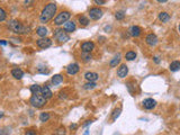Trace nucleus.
I'll return each mask as SVG.
<instances>
[{
	"mask_svg": "<svg viewBox=\"0 0 180 135\" xmlns=\"http://www.w3.org/2000/svg\"><path fill=\"white\" fill-rule=\"evenodd\" d=\"M2 117H4V113L0 112V118H2Z\"/></svg>",
	"mask_w": 180,
	"mask_h": 135,
	"instance_id": "a19ab883",
	"label": "nucleus"
},
{
	"mask_svg": "<svg viewBox=\"0 0 180 135\" xmlns=\"http://www.w3.org/2000/svg\"><path fill=\"white\" fill-rule=\"evenodd\" d=\"M6 17H7V12L0 7V22H4L6 19Z\"/></svg>",
	"mask_w": 180,
	"mask_h": 135,
	"instance_id": "c756f323",
	"label": "nucleus"
},
{
	"mask_svg": "<svg viewBox=\"0 0 180 135\" xmlns=\"http://www.w3.org/2000/svg\"><path fill=\"white\" fill-rule=\"evenodd\" d=\"M0 135H9V131H8V129H0Z\"/></svg>",
	"mask_w": 180,
	"mask_h": 135,
	"instance_id": "473e14b6",
	"label": "nucleus"
},
{
	"mask_svg": "<svg viewBox=\"0 0 180 135\" xmlns=\"http://www.w3.org/2000/svg\"><path fill=\"white\" fill-rule=\"evenodd\" d=\"M82 58L84 61H89L91 60V55H90V53H82Z\"/></svg>",
	"mask_w": 180,
	"mask_h": 135,
	"instance_id": "2f4dec72",
	"label": "nucleus"
},
{
	"mask_svg": "<svg viewBox=\"0 0 180 135\" xmlns=\"http://www.w3.org/2000/svg\"><path fill=\"white\" fill-rule=\"evenodd\" d=\"M42 96H43V97H44V98H45L46 100L50 99V98H52L53 94H52L51 89L48 88V86H44V87H42Z\"/></svg>",
	"mask_w": 180,
	"mask_h": 135,
	"instance_id": "f3484780",
	"label": "nucleus"
},
{
	"mask_svg": "<svg viewBox=\"0 0 180 135\" xmlns=\"http://www.w3.org/2000/svg\"><path fill=\"white\" fill-rule=\"evenodd\" d=\"M54 135H66V129L64 127H60L59 129L55 131Z\"/></svg>",
	"mask_w": 180,
	"mask_h": 135,
	"instance_id": "7c9ffc66",
	"label": "nucleus"
},
{
	"mask_svg": "<svg viewBox=\"0 0 180 135\" xmlns=\"http://www.w3.org/2000/svg\"><path fill=\"white\" fill-rule=\"evenodd\" d=\"M25 135H37V134H36L35 131L30 129V131H28V132H26V133H25Z\"/></svg>",
	"mask_w": 180,
	"mask_h": 135,
	"instance_id": "f704fd0d",
	"label": "nucleus"
},
{
	"mask_svg": "<svg viewBox=\"0 0 180 135\" xmlns=\"http://www.w3.org/2000/svg\"><path fill=\"white\" fill-rule=\"evenodd\" d=\"M30 92L33 95H42V87L37 86V84H33L30 86Z\"/></svg>",
	"mask_w": 180,
	"mask_h": 135,
	"instance_id": "6ab92c4d",
	"label": "nucleus"
},
{
	"mask_svg": "<svg viewBox=\"0 0 180 135\" xmlns=\"http://www.w3.org/2000/svg\"><path fill=\"white\" fill-rule=\"evenodd\" d=\"M94 48H95V43L94 42L88 41V42H84L81 44V50H82L84 53H90Z\"/></svg>",
	"mask_w": 180,
	"mask_h": 135,
	"instance_id": "9d476101",
	"label": "nucleus"
},
{
	"mask_svg": "<svg viewBox=\"0 0 180 135\" xmlns=\"http://www.w3.org/2000/svg\"><path fill=\"white\" fill-rule=\"evenodd\" d=\"M56 4L55 2H50L46 6L44 7V9L41 12V16H40V20L41 23L45 24L48 23L52 18L54 17V14L56 12Z\"/></svg>",
	"mask_w": 180,
	"mask_h": 135,
	"instance_id": "f257e3e1",
	"label": "nucleus"
},
{
	"mask_svg": "<svg viewBox=\"0 0 180 135\" xmlns=\"http://www.w3.org/2000/svg\"><path fill=\"white\" fill-rule=\"evenodd\" d=\"M71 17V14L69 12H61L60 14H58L56 15V17L54 18V24L56 25V26H60V25H63V24H66L69 19Z\"/></svg>",
	"mask_w": 180,
	"mask_h": 135,
	"instance_id": "20e7f679",
	"label": "nucleus"
},
{
	"mask_svg": "<svg viewBox=\"0 0 180 135\" xmlns=\"http://www.w3.org/2000/svg\"><path fill=\"white\" fill-rule=\"evenodd\" d=\"M84 78H86L89 82H95L96 80H98L99 76H98V73H96V72H86V73H84Z\"/></svg>",
	"mask_w": 180,
	"mask_h": 135,
	"instance_id": "4468645a",
	"label": "nucleus"
},
{
	"mask_svg": "<svg viewBox=\"0 0 180 135\" xmlns=\"http://www.w3.org/2000/svg\"><path fill=\"white\" fill-rule=\"evenodd\" d=\"M145 43L150 46H156L158 44V37H156V34L151 33V34H148L146 37H145Z\"/></svg>",
	"mask_w": 180,
	"mask_h": 135,
	"instance_id": "1a4fd4ad",
	"label": "nucleus"
},
{
	"mask_svg": "<svg viewBox=\"0 0 180 135\" xmlns=\"http://www.w3.org/2000/svg\"><path fill=\"white\" fill-rule=\"evenodd\" d=\"M120 54H117L114 59L110 61L109 65H110L112 68H115V66H117V64H120Z\"/></svg>",
	"mask_w": 180,
	"mask_h": 135,
	"instance_id": "b1692460",
	"label": "nucleus"
},
{
	"mask_svg": "<svg viewBox=\"0 0 180 135\" xmlns=\"http://www.w3.org/2000/svg\"><path fill=\"white\" fill-rule=\"evenodd\" d=\"M54 37L59 43H66L70 40V36L68 35V33H66L62 28H58L54 32Z\"/></svg>",
	"mask_w": 180,
	"mask_h": 135,
	"instance_id": "39448f33",
	"label": "nucleus"
},
{
	"mask_svg": "<svg viewBox=\"0 0 180 135\" xmlns=\"http://www.w3.org/2000/svg\"><path fill=\"white\" fill-rule=\"evenodd\" d=\"M96 82H88L86 83L84 86V89H86V90H91V89L96 88Z\"/></svg>",
	"mask_w": 180,
	"mask_h": 135,
	"instance_id": "cd10ccee",
	"label": "nucleus"
},
{
	"mask_svg": "<svg viewBox=\"0 0 180 135\" xmlns=\"http://www.w3.org/2000/svg\"><path fill=\"white\" fill-rule=\"evenodd\" d=\"M127 74H128V68H127V65L120 64V66L118 68V70H117V76L123 79V78H126Z\"/></svg>",
	"mask_w": 180,
	"mask_h": 135,
	"instance_id": "ddd939ff",
	"label": "nucleus"
},
{
	"mask_svg": "<svg viewBox=\"0 0 180 135\" xmlns=\"http://www.w3.org/2000/svg\"><path fill=\"white\" fill-rule=\"evenodd\" d=\"M95 4H97V5H105L106 1L105 0H95Z\"/></svg>",
	"mask_w": 180,
	"mask_h": 135,
	"instance_id": "72a5a7b5",
	"label": "nucleus"
},
{
	"mask_svg": "<svg viewBox=\"0 0 180 135\" xmlns=\"http://www.w3.org/2000/svg\"><path fill=\"white\" fill-rule=\"evenodd\" d=\"M89 124H91V121H87V123H84V126L86 127V126H88Z\"/></svg>",
	"mask_w": 180,
	"mask_h": 135,
	"instance_id": "58836bf2",
	"label": "nucleus"
},
{
	"mask_svg": "<svg viewBox=\"0 0 180 135\" xmlns=\"http://www.w3.org/2000/svg\"><path fill=\"white\" fill-rule=\"evenodd\" d=\"M8 27H9V30H12V32L16 33V34H27V33H30V27L25 26V25H23L22 23H19L18 20H15V19L9 22Z\"/></svg>",
	"mask_w": 180,
	"mask_h": 135,
	"instance_id": "f03ea898",
	"label": "nucleus"
},
{
	"mask_svg": "<svg viewBox=\"0 0 180 135\" xmlns=\"http://www.w3.org/2000/svg\"><path fill=\"white\" fill-rule=\"evenodd\" d=\"M124 17H125V12H123V10H120V12H117L116 14H115V18L118 19V20L123 19Z\"/></svg>",
	"mask_w": 180,
	"mask_h": 135,
	"instance_id": "c85d7f7f",
	"label": "nucleus"
},
{
	"mask_svg": "<svg viewBox=\"0 0 180 135\" xmlns=\"http://www.w3.org/2000/svg\"><path fill=\"white\" fill-rule=\"evenodd\" d=\"M158 2H160V4H162V2H167V0H159Z\"/></svg>",
	"mask_w": 180,
	"mask_h": 135,
	"instance_id": "ea45409f",
	"label": "nucleus"
},
{
	"mask_svg": "<svg viewBox=\"0 0 180 135\" xmlns=\"http://www.w3.org/2000/svg\"><path fill=\"white\" fill-rule=\"evenodd\" d=\"M178 30H179V33H180V24H179V26H178Z\"/></svg>",
	"mask_w": 180,
	"mask_h": 135,
	"instance_id": "79ce46f5",
	"label": "nucleus"
},
{
	"mask_svg": "<svg viewBox=\"0 0 180 135\" xmlns=\"http://www.w3.org/2000/svg\"><path fill=\"white\" fill-rule=\"evenodd\" d=\"M12 76L15 78V79H22L23 77H24V72L22 69H19V68H15V69H12Z\"/></svg>",
	"mask_w": 180,
	"mask_h": 135,
	"instance_id": "dca6fc26",
	"label": "nucleus"
},
{
	"mask_svg": "<svg viewBox=\"0 0 180 135\" xmlns=\"http://www.w3.org/2000/svg\"><path fill=\"white\" fill-rule=\"evenodd\" d=\"M76 28H77V26H76V23L74 22H66L63 25V30L66 33H72V32L76 30Z\"/></svg>",
	"mask_w": 180,
	"mask_h": 135,
	"instance_id": "f8f14e48",
	"label": "nucleus"
},
{
	"mask_svg": "<svg viewBox=\"0 0 180 135\" xmlns=\"http://www.w3.org/2000/svg\"><path fill=\"white\" fill-rule=\"evenodd\" d=\"M36 34L38 36H41V37H45V36L48 35V28L45 27V26H40V27H37V30H36Z\"/></svg>",
	"mask_w": 180,
	"mask_h": 135,
	"instance_id": "a211bd4d",
	"label": "nucleus"
},
{
	"mask_svg": "<svg viewBox=\"0 0 180 135\" xmlns=\"http://www.w3.org/2000/svg\"><path fill=\"white\" fill-rule=\"evenodd\" d=\"M102 15H104V12L100 8H98V7H95V8H91L89 10V17L90 19H92V20H98V19H100L102 17Z\"/></svg>",
	"mask_w": 180,
	"mask_h": 135,
	"instance_id": "423d86ee",
	"label": "nucleus"
},
{
	"mask_svg": "<svg viewBox=\"0 0 180 135\" xmlns=\"http://www.w3.org/2000/svg\"><path fill=\"white\" fill-rule=\"evenodd\" d=\"M62 82H63V77L61 76V74H55L52 78V83L55 84V86H58V84H60Z\"/></svg>",
	"mask_w": 180,
	"mask_h": 135,
	"instance_id": "aec40b11",
	"label": "nucleus"
},
{
	"mask_svg": "<svg viewBox=\"0 0 180 135\" xmlns=\"http://www.w3.org/2000/svg\"><path fill=\"white\" fill-rule=\"evenodd\" d=\"M30 103L32 104L33 107H36V108H41L43 106L46 104V99L43 97L42 95H33L30 97Z\"/></svg>",
	"mask_w": 180,
	"mask_h": 135,
	"instance_id": "7ed1b4c3",
	"label": "nucleus"
},
{
	"mask_svg": "<svg viewBox=\"0 0 180 135\" xmlns=\"http://www.w3.org/2000/svg\"><path fill=\"white\" fill-rule=\"evenodd\" d=\"M79 70H80V68H79V64H77V63H72V64L68 65V68H66V72L70 76L77 74L79 72Z\"/></svg>",
	"mask_w": 180,
	"mask_h": 135,
	"instance_id": "9b49d317",
	"label": "nucleus"
},
{
	"mask_svg": "<svg viewBox=\"0 0 180 135\" xmlns=\"http://www.w3.org/2000/svg\"><path fill=\"white\" fill-rule=\"evenodd\" d=\"M128 32H130V35L133 36V37H138V36L141 35V33H142V30L138 26H132Z\"/></svg>",
	"mask_w": 180,
	"mask_h": 135,
	"instance_id": "2eb2a0df",
	"label": "nucleus"
},
{
	"mask_svg": "<svg viewBox=\"0 0 180 135\" xmlns=\"http://www.w3.org/2000/svg\"><path fill=\"white\" fill-rule=\"evenodd\" d=\"M159 19L161 20L162 23H167L169 19H170V15H169L168 12H162L159 14Z\"/></svg>",
	"mask_w": 180,
	"mask_h": 135,
	"instance_id": "412c9836",
	"label": "nucleus"
},
{
	"mask_svg": "<svg viewBox=\"0 0 180 135\" xmlns=\"http://www.w3.org/2000/svg\"><path fill=\"white\" fill-rule=\"evenodd\" d=\"M48 119H50V114L48 113H42L41 114V116H40V121L41 122L45 123V122H48Z\"/></svg>",
	"mask_w": 180,
	"mask_h": 135,
	"instance_id": "bb28decb",
	"label": "nucleus"
},
{
	"mask_svg": "<svg viewBox=\"0 0 180 135\" xmlns=\"http://www.w3.org/2000/svg\"><path fill=\"white\" fill-rule=\"evenodd\" d=\"M169 68H170V71H172V72L180 70V61H174Z\"/></svg>",
	"mask_w": 180,
	"mask_h": 135,
	"instance_id": "4be33fe9",
	"label": "nucleus"
},
{
	"mask_svg": "<svg viewBox=\"0 0 180 135\" xmlns=\"http://www.w3.org/2000/svg\"><path fill=\"white\" fill-rule=\"evenodd\" d=\"M142 106L145 109L150 110V109H153L156 106V101L154 99H152V98H146V99H144L142 101Z\"/></svg>",
	"mask_w": 180,
	"mask_h": 135,
	"instance_id": "6e6552de",
	"label": "nucleus"
},
{
	"mask_svg": "<svg viewBox=\"0 0 180 135\" xmlns=\"http://www.w3.org/2000/svg\"><path fill=\"white\" fill-rule=\"evenodd\" d=\"M6 44H7L6 41H4V40H0V45H6Z\"/></svg>",
	"mask_w": 180,
	"mask_h": 135,
	"instance_id": "4c0bfd02",
	"label": "nucleus"
},
{
	"mask_svg": "<svg viewBox=\"0 0 180 135\" xmlns=\"http://www.w3.org/2000/svg\"><path fill=\"white\" fill-rule=\"evenodd\" d=\"M36 44H37V46L41 47V48H48V47H50L52 45V41L48 37H43V38L37 40Z\"/></svg>",
	"mask_w": 180,
	"mask_h": 135,
	"instance_id": "0eeeda50",
	"label": "nucleus"
},
{
	"mask_svg": "<svg viewBox=\"0 0 180 135\" xmlns=\"http://www.w3.org/2000/svg\"><path fill=\"white\" fill-rule=\"evenodd\" d=\"M120 112H122V108H120V107L116 108V109L114 110V113H113V115H112V119H113V121H116L117 118L120 117Z\"/></svg>",
	"mask_w": 180,
	"mask_h": 135,
	"instance_id": "393cba45",
	"label": "nucleus"
},
{
	"mask_svg": "<svg viewBox=\"0 0 180 135\" xmlns=\"http://www.w3.org/2000/svg\"><path fill=\"white\" fill-rule=\"evenodd\" d=\"M79 23L81 26H87L89 24V19L86 17V16H80L79 17Z\"/></svg>",
	"mask_w": 180,
	"mask_h": 135,
	"instance_id": "a878e982",
	"label": "nucleus"
},
{
	"mask_svg": "<svg viewBox=\"0 0 180 135\" xmlns=\"http://www.w3.org/2000/svg\"><path fill=\"white\" fill-rule=\"evenodd\" d=\"M77 127H78V125H77V124H71V125H70V129H76Z\"/></svg>",
	"mask_w": 180,
	"mask_h": 135,
	"instance_id": "e433bc0d",
	"label": "nucleus"
},
{
	"mask_svg": "<svg viewBox=\"0 0 180 135\" xmlns=\"http://www.w3.org/2000/svg\"><path fill=\"white\" fill-rule=\"evenodd\" d=\"M153 61L158 64V63H160V58H159V56H154V58H153Z\"/></svg>",
	"mask_w": 180,
	"mask_h": 135,
	"instance_id": "c9c22d12",
	"label": "nucleus"
},
{
	"mask_svg": "<svg viewBox=\"0 0 180 135\" xmlns=\"http://www.w3.org/2000/svg\"><path fill=\"white\" fill-rule=\"evenodd\" d=\"M125 59L127 61H133V60L136 59V53L134 51H128V52L125 54Z\"/></svg>",
	"mask_w": 180,
	"mask_h": 135,
	"instance_id": "5701e85b",
	"label": "nucleus"
}]
</instances>
